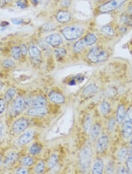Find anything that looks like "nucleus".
<instances>
[{
    "label": "nucleus",
    "mask_w": 132,
    "mask_h": 174,
    "mask_svg": "<svg viewBox=\"0 0 132 174\" xmlns=\"http://www.w3.org/2000/svg\"><path fill=\"white\" fill-rule=\"evenodd\" d=\"M92 149L89 146H85L79 154V165L83 172H86L91 165L92 160Z\"/></svg>",
    "instance_id": "obj_1"
},
{
    "label": "nucleus",
    "mask_w": 132,
    "mask_h": 174,
    "mask_svg": "<svg viewBox=\"0 0 132 174\" xmlns=\"http://www.w3.org/2000/svg\"><path fill=\"white\" fill-rule=\"evenodd\" d=\"M88 59L94 63H99L105 61L108 58V53L99 48H93L88 55Z\"/></svg>",
    "instance_id": "obj_2"
},
{
    "label": "nucleus",
    "mask_w": 132,
    "mask_h": 174,
    "mask_svg": "<svg viewBox=\"0 0 132 174\" xmlns=\"http://www.w3.org/2000/svg\"><path fill=\"white\" fill-rule=\"evenodd\" d=\"M62 33L67 40H73L82 35L83 30L79 27H66L62 30Z\"/></svg>",
    "instance_id": "obj_3"
},
{
    "label": "nucleus",
    "mask_w": 132,
    "mask_h": 174,
    "mask_svg": "<svg viewBox=\"0 0 132 174\" xmlns=\"http://www.w3.org/2000/svg\"><path fill=\"white\" fill-rule=\"evenodd\" d=\"M126 0H111L99 6V11L102 13L111 12L123 4Z\"/></svg>",
    "instance_id": "obj_4"
},
{
    "label": "nucleus",
    "mask_w": 132,
    "mask_h": 174,
    "mask_svg": "<svg viewBox=\"0 0 132 174\" xmlns=\"http://www.w3.org/2000/svg\"><path fill=\"white\" fill-rule=\"evenodd\" d=\"M28 121L24 118H21L15 121L12 126V130L15 133H22L28 127Z\"/></svg>",
    "instance_id": "obj_5"
},
{
    "label": "nucleus",
    "mask_w": 132,
    "mask_h": 174,
    "mask_svg": "<svg viewBox=\"0 0 132 174\" xmlns=\"http://www.w3.org/2000/svg\"><path fill=\"white\" fill-rule=\"evenodd\" d=\"M109 139L106 135H102L99 138L97 141L96 149L98 153L102 154L104 152L108 147Z\"/></svg>",
    "instance_id": "obj_6"
},
{
    "label": "nucleus",
    "mask_w": 132,
    "mask_h": 174,
    "mask_svg": "<svg viewBox=\"0 0 132 174\" xmlns=\"http://www.w3.org/2000/svg\"><path fill=\"white\" fill-rule=\"evenodd\" d=\"M45 42L49 45L53 47H56L62 43V38L58 34H52L46 37Z\"/></svg>",
    "instance_id": "obj_7"
},
{
    "label": "nucleus",
    "mask_w": 132,
    "mask_h": 174,
    "mask_svg": "<svg viewBox=\"0 0 132 174\" xmlns=\"http://www.w3.org/2000/svg\"><path fill=\"white\" fill-rule=\"evenodd\" d=\"M98 87L96 84H89L84 88L82 92L83 96L85 98L92 97L96 94V93L98 92Z\"/></svg>",
    "instance_id": "obj_8"
},
{
    "label": "nucleus",
    "mask_w": 132,
    "mask_h": 174,
    "mask_svg": "<svg viewBox=\"0 0 132 174\" xmlns=\"http://www.w3.org/2000/svg\"><path fill=\"white\" fill-rule=\"evenodd\" d=\"M48 113V109L45 107H33L27 111V114L30 116H44Z\"/></svg>",
    "instance_id": "obj_9"
},
{
    "label": "nucleus",
    "mask_w": 132,
    "mask_h": 174,
    "mask_svg": "<svg viewBox=\"0 0 132 174\" xmlns=\"http://www.w3.org/2000/svg\"><path fill=\"white\" fill-rule=\"evenodd\" d=\"M34 133L33 130H28L22 134L19 138L18 143L20 145H23L29 142L33 139Z\"/></svg>",
    "instance_id": "obj_10"
},
{
    "label": "nucleus",
    "mask_w": 132,
    "mask_h": 174,
    "mask_svg": "<svg viewBox=\"0 0 132 174\" xmlns=\"http://www.w3.org/2000/svg\"><path fill=\"white\" fill-rule=\"evenodd\" d=\"M51 101L56 104H62L65 102L64 96L57 92H51L49 95Z\"/></svg>",
    "instance_id": "obj_11"
},
{
    "label": "nucleus",
    "mask_w": 132,
    "mask_h": 174,
    "mask_svg": "<svg viewBox=\"0 0 132 174\" xmlns=\"http://www.w3.org/2000/svg\"><path fill=\"white\" fill-rule=\"evenodd\" d=\"M25 105V100L24 98L21 96H18L14 102V108L15 111L20 114L22 112Z\"/></svg>",
    "instance_id": "obj_12"
},
{
    "label": "nucleus",
    "mask_w": 132,
    "mask_h": 174,
    "mask_svg": "<svg viewBox=\"0 0 132 174\" xmlns=\"http://www.w3.org/2000/svg\"><path fill=\"white\" fill-rule=\"evenodd\" d=\"M28 53L33 60L35 61H39L41 56V53L36 46H31L28 49Z\"/></svg>",
    "instance_id": "obj_13"
},
{
    "label": "nucleus",
    "mask_w": 132,
    "mask_h": 174,
    "mask_svg": "<svg viewBox=\"0 0 132 174\" xmlns=\"http://www.w3.org/2000/svg\"><path fill=\"white\" fill-rule=\"evenodd\" d=\"M122 133L124 137L129 138L132 134V122L125 121L123 125Z\"/></svg>",
    "instance_id": "obj_14"
},
{
    "label": "nucleus",
    "mask_w": 132,
    "mask_h": 174,
    "mask_svg": "<svg viewBox=\"0 0 132 174\" xmlns=\"http://www.w3.org/2000/svg\"><path fill=\"white\" fill-rule=\"evenodd\" d=\"M103 171V162L100 158L95 160L92 168V173L95 174H102Z\"/></svg>",
    "instance_id": "obj_15"
},
{
    "label": "nucleus",
    "mask_w": 132,
    "mask_h": 174,
    "mask_svg": "<svg viewBox=\"0 0 132 174\" xmlns=\"http://www.w3.org/2000/svg\"><path fill=\"white\" fill-rule=\"evenodd\" d=\"M126 108L123 105H120L117 110V115H116V120L119 123H122L126 116Z\"/></svg>",
    "instance_id": "obj_16"
},
{
    "label": "nucleus",
    "mask_w": 132,
    "mask_h": 174,
    "mask_svg": "<svg viewBox=\"0 0 132 174\" xmlns=\"http://www.w3.org/2000/svg\"><path fill=\"white\" fill-rule=\"evenodd\" d=\"M70 14L66 11H60L57 15V19L61 23H65L70 20Z\"/></svg>",
    "instance_id": "obj_17"
},
{
    "label": "nucleus",
    "mask_w": 132,
    "mask_h": 174,
    "mask_svg": "<svg viewBox=\"0 0 132 174\" xmlns=\"http://www.w3.org/2000/svg\"><path fill=\"white\" fill-rule=\"evenodd\" d=\"M101 131V127L99 124H95L90 130V136L92 140L96 139L100 134Z\"/></svg>",
    "instance_id": "obj_18"
},
{
    "label": "nucleus",
    "mask_w": 132,
    "mask_h": 174,
    "mask_svg": "<svg viewBox=\"0 0 132 174\" xmlns=\"http://www.w3.org/2000/svg\"><path fill=\"white\" fill-rule=\"evenodd\" d=\"M47 101L45 97L43 96H38L36 98L33 99V105L34 107H45L46 105Z\"/></svg>",
    "instance_id": "obj_19"
},
{
    "label": "nucleus",
    "mask_w": 132,
    "mask_h": 174,
    "mask_svg": "<svg viewBox=\"0 0 132 174\" xmlns=\"http://www.w3.org/2000/svg\"><path fill=\"white\" fill-rule=\"evenodd\" d=\"M97 40V37L94 34H89L86 35L83 41L85 42V44L87 46H91L94 45Z\"/></svg>",
    "instance_id": "obj_20"
},
{
    "label": "nucleus",
    "mask_w": 132,
    "mask_h": 174,
    "mask_svg": "<svg viewBox=\"0 0 132 174\" xmlns=\"http://www.w3.org/2000/svg\"><path fill=\"white\" fill-rule=\"evenodd\" d=\"M18 158V155L16 153H10L4 160V164L5 165H10L15 162Z\"/></svg>",
    "instance_id": "obj_21"
},
{
    "label": "nucleus",
    "mask_w": 132,
    "mask_h": 174,
    "mask_svg": "<svg viewBox=\"0 0 132 174\" xmlns=\"http://www.w3.org/2000/svg\"><path fill=\"white\" fill-rule=\"evenodd\" d=\"M100 113L104 116L109 114L110 111V106L109 103L106 101L103 102L100 105Z\"/></svg>",
    "instance_id": "obj_22"
},
{
    "label": "nucleus",
    "mask_w": 132,
    "mask_h": 174,
    "mask_svg": "<svg viewBox=\"0 0 132 174\" xmlns=\"http://www.w3.org/2000/svg\"><path fill=\"white\" fill-rule=\"evenodd\" d=\"M15 94H16V90L15 89H13V88L9 89L5 93L4 100L6 102L11 101L13 99Z\"/></svg>",
    "instance_id": "obj_23"
},
{
    "label": "nucleus",
    "mask_w": 132,
    "mask_h": 174,
    "mask_svg": "<svg viewBox=\"0 0 132 174\" xmlns=\"http://www.w3.org/2000/svg\"><path fill=\"white\" fill-rule=\"evenodd\" d=\"M85 42L83 40H80L76 42L73 46V51L75 53H79L81 52L85 47Z\"/></svg>",
    "instance_id": "obj_24"
},
{
    "label": "nucleus",
    "mask_w": 132,
    "mask_h": 174,
    "mask_svg": "<svg viewBox=\"0 0 132 174\" xmlns=\"http://www.w3.org/2000/svg\"><path fill=\"white\" fill-rule=\"evenodd\" d=\"M20 163L21 164V165L25 167L31 166L33 163V158L30 156L24 157L21 160Z\"/></svg>",
    "instance_id": "obj_25"
},
{
    "label": "nucleus",
    "mask_w": 132,
    "mask_h": 174,
    "mask_svg": "<svg viewBox=\"0 0 132 174\" xmlns=\"http://www.w3.org/2000/svg\"><path fill=\"white\" fill-rule=\"evenodd\" d=\"M11 54L15 59L16 60L20 59L22 55L20 47L18 46L12 47V48L11 49Z\"/></svg>",
    "instance_id": "obj_26"
},
{
    "label": "nucleus",
    "mask_w": 132,
    "mask_h": 174,
    "mask_svg": "<svg viewBox=\"0 0 132 174\" xmlns=\"http://www.w3.org/2000/svg\"><path fill=\"white\" fill-rule=\"evenodd\" d=\"M41 147L39 144H38L37 143H35L31 147L30 149V152L33 155H36L41 152Z\"/></svg>",
    "instance_id": "obj_27"
},
{
    "label": "nucleus",
    "mask_w": 132,
    "mask_h": 174,
    "mask_svg": "<svg viewBox=\"0 0 132 174\" xmlns=\"http://www.w3.org/2000/svg\"><path fill=\"white\" fill-rule=\"evenodd\" d=\"M58 162V156L56 154H53L51 156L49 161H48V166L50 168H54Z\"/></svg>",
    "instance_id": "obj_28"
},
{
    "label": "nucleus",
    "mask_w": 132,
    "mask_h": 174,
    "mask_svg": "<svg viewBox=\"0 0 132 174\" xmlns=\"http://www.w3.org/2000/svg\"><path fill=\"white\" fill-rule=\"evenodd\" d=\"M45 170V163L43 161H41L37 164L35 168V173L36 174H41Z\"/></svg>",
    "instance_id": "obj_29"
},
{
    "label": "nucleus",
    "mask_w": 132,
    "mask_h": 174,
    "mask_svg": "<svg viewBox=\"0 0 132 174\" xmlns=\"http://www.w3.org/2000/svg\"><path fill=\"white\" fill-rule=\"evenodd\" d=\"M102 32H104V34L110 36H113L114 35V30L112 27L110 25H105L101 28Z\"/></svg>",
    "instance_id": "obj_30"
},
{
    "label": "nucleus",
    "mask_w": 132,
    "mask_h": 174,
    "mask_svg": "<svg viewBox=\"0 0 132 174\" xmlns=\"http://www.w3.org/2000/svg\"><path fill=\"white\" fill-rule=\"evenodd\" d=\"M127 154H128V150H127V149L125 148H123L118 152V154H117L118 158L120 160L123 161V160H125V158H126Z\"/></svg>",
    "instance_id": "obj_31"
},
{
    "label": "nucleus",
    "mask_w": 132,
    "mask_h": 174,
    "mask_svg": "<svg viewBox=\"0 0 132 174\" xmlns=\"http://www.w3.org/2000/svg\"><path fill=\"white\" fill-rule=\"evenodd\" d=\"M91 118L90 116H88L85 118V123H84V129L87 133L90 131L91 127Z\"/></svg>",
    "instance_id": "obj_32"
},
{
    "label": "nucleus",
    "mask_w": 132,
    "mask_h": 174,
    "mask_svg": "<svg viewBox=\"0 0 132 174\" xmlns=\"http://www.w3.org/2000/svg\"><path fill=\"white\" fill-rule=\"evenodd\" d=\"M122 21L124 24L127 25H132V19L131 17L126 15H123L122 17Z\"/></svg>",
    "instance_id": "obj_33"
},
{
    "label": "nucleus",
    "mask_w": 132,
    "mask_h": 174,
    "mask_svg": "<svg viewBox=\"0 0 132 174\" xmlns=\"http://www.w3.org/2000/svg\"><path fill=\"white\" fill-rule=\"evenodd\" d=\"M2 66L6 68H11L15 66V63L12 60L7 59L3 62Z\"/></svg>",
    "instance_id": "obj_34"
},
{
    "label": "nucleus",
    "mask_w": 132,
    "mask_h": 174,
    "mask_svg": "<svg viewBox=\"0 0 132 174\" xmlns=\"http://www.w3.org/2000/svg\"><path fill=\"white\" fill-rule=\"evenodd\" d=\"M115 124H116V121L114 118H112L109 120L107 124V128L110 131H113L114 130V129L115 127Z\"/></svg>",
    "instance_id": "obj_35"
},
{
    "label": "nucleus",
    "mask_w": 132,
    "mask_h": 174,
    "mask_svg": "<svg viewBox=\"0 0 132 174\" xmlns=\"http://www.w3.org/2000/svg\"><path fill=\"white\" fill-rule=\"evenodd\" d=\"M55 53L57 57H62L66 54V50L63 48L57 49L55 51Z\"/></svg>",
    "instance_id": "obj_36"
},
{
    "label": "nucleus",
    "mask_w": 132,
    "mask_h": 174,
    "mask_svg": "<svg viewBox=\"0 0 132 174\" xmlns=\"http://www.w3.org/2000/svg\"><path fill=\"white\" fill-rule=\"evenodd\" d=\"M17 4L18 7L21 9H24L27 6V0H18Z\"/></svg>",
    "instance_id": "obj_37"
},
{
    "label": "nucleus",
    "mask_w": 132,
    "mask_h": 174,
    "mask_svg": "<svg viewBox=\"0 0 132 174\" xmlns=\"http://www.w3.org/2000/svg\"><path fill=\"white\" fill-rule=\"evenodd\" d=\"M126 121H129L132 122V107L130 108L127 111L125 116Z\"/></svg>",
    "instance_id": "obj_38"
},
{
    "label": "nucleus",
    "mask_w": 132,
    "mask_h": 174,
    "mask_svg": "<svg viewBox=\"0 0 132 174\" xmlns=\"http://www.w3.org/2000/svg\"><path fill=\"white\" fill-rule=\"evenodd\" d=\"M20 50H21V54L22 55H25L27 53L28 49H27V46H25V44L21 45L20 46Z\"/></svg>",
    "instance_id": "obj_39"
},
{
    "label": "nucleus",
    "mask_w": 132,
    "mask_h": 174,
    "mask_svg": "<svg viewBox=\"0 0 132 174\" xmlns=\"http://www.w3.org/2000/svg\"><path fill=\"white\" fill-rule=\"evenodd\" d=\"M5 100L4 99H0V114H2L5 110Z\"/></svg>",
    "instance_id": "obj_40"
},
{
    "label": "nucleus",
    "mask_w": 132,
    "mask_h": 174,
    "mask_svg": "<svg viewBox=\"0 0 132 174\" xmlns=\"http://www.w3.org/2000/svg\"><path fill=\"white\" fill-rule=\"evenodd\" d=\"M12 22L15 25H20L23 23L24 21L22 19H18V18H12L11 19Z\"/></svg>",
    "instance_id": "obj_41"
},
{
    "label": "nucleus",
    "mask_w": 132,
    "mask_h": 174,
    "mask_svg": "<svg viewBox=\"0 0 132 174\" xmlns=\"http://www.w3.org/2000/svg\"><path fill=\"white\" fill-rule=\"evenodd\" d=\"M16 173L17 174H26L28 173V171L25 169V168H18L17 171H16Z\"/></svg>",
    "instance_id": "obj_42"
},
{
    "label": "nucleus",
    "mask_w": 132,
    "mask_h": 174,
    "mask_svg": "<svg viewBox=\"0 0 132 174\" xmlns=\"http://www.w3.org/2000/svg\"><path fill=\"white\" fill-rule=\"evenodd\" d=\"M127 165L129 170H132V157H129L127 160Z\"/></svg>",
    "instance_id": "obj_43"
},
{
    "label": "nucleus",
    "mask_w": 132,
    "mask_h": 174,
    "mask_svg": "<svg viewBox=\"0 0 132 174\" xmlns=\"http://www.w3.org/2000/svg\"><path fill=\"white\" fill-rule=\"evenodd\" d=\"M70 2V0H62L61 4L63 6H67L69 5Z\"/></svg>",
    "instance_id": "obj_44"
},
{
    "label": "nucleus",
    "mask_w": 132,
    "mask_h": 174,
    "mask_svg": "<svg viewBox=\"0 0 132 174\" xmlns=\"http://www.w3.org/2000/svg\"><path fill=\"white\" fill-rule=\"evenodd\" d=\"M54 27L52 26V25H51V24H46L44 25V29L45 30H51V28L52 29Z\"/></svg>",
    "instance_id": "obj_45"
},
{
    "label": "nucleus",
    "mask_w": 132,
    "mask_h": 174,
    "mask_svg": "<svg viewBox=\"0 0 132 174\" xmlns=\"http://www.w3.org/2000/svg\"><path fill=\"white\" fill-rule=\"evenodd\" d=\"M106 171L108 173H113V166L111 165H107V168H106Z\"/></svg>",
    "instance_id": "obj_46"
},
{
    "label": "nucleus",
    "mask_w": 132,
    "mask_h": 174,
    "mask_svg": "<svg viewBox=\"0 0 132 174\" xmlns=\"http://www.w3.org/2000/svg\"><path fill=\"white\" fill-rule=\"evenodd\" d=\"M119 173L120 174H126V173H127V171L125 170V168H122L121 169H120Z\"/></svg>",
    "instance_id": "obj_47"
},
{
    "label": "nucleus",
    "mask_w": 132,
    "mask_h": 174,
    "mask_svg": "<svg viewBox=\"0 0 132 174\" xmlns=\"http://www.w3.org/2000/svg\"><path fill=\"white\" fill-rule=\"evenodd\" d=\"M129 14L132 15V5H131L129 9Z\"/></svg>",
    "instance_id": "obj_48"
},
{
    "label": "nucleus",
    "mask_w": 132,
    "mask_h": 174,
    "mask_svg": "<svg viewBox=\"0 0 132 174\" xmlns=\"http://www.w3.org/2000/svg\"><path fill=\"white\" fill-rule=\"evenodd\" d=\"M131 153H130V157H132V139L131 140Z\"/></svg>",
    "instance_id": "obj_49"
},
{
    "label": "nucleus",
    "mask_w": 132,
    "mask_h": 174,
    "mask_svg": "<svg viewBox=\"0 0 132 174\" xmlns=\"http://www.w3.org/2000/svg\"><path fill=\"white\" fill-rule=\"evenodd\" d=\"M2 134V127H0V137H1Z\"/></svg>",
    "instance_id": "obj_50"
},
{
    "label": "nucleus",
    "mask_w": 132,
    "mask_h": 174,
    "mask_svg": "<svg viewBox=\"0 0 132 174\" xmlns=\"http://www.w3.org/2000/svg\"><path fill=\"white\" fill-rule=\"evenodd\" d=\"M2 88V82L0 81V90H1Z\"/></svg>",
    "instance_id": "obj_51"
},
{
    "label": "nucleus",
    "mask_w": 132,
    "mask_h": 174,
    "mask_svg": "<svg viewBox=\"0 0 132 174\" xmlns=\"http://www.w3.org/2000/svg\"><path fill=\"white\" fill-rule=\"evenodd\" d=\"M33 2H34L35 4L38 2V0H33Z\"/></svg>",
    "instance_id": "obj_52"
},
{
    "label": "nucleus",
    "mask_w": 132,
    "mask_h": 174,
    "mask_svg": "<svg viewBox=\"0 0 132 174\" xmlns=\"http://www.w3.org/2000/svg\"><path fill=\"white\" fill-rule=\"evenodd\" d=\"M5 1H6V2H10V1H11L12 0H4Z\"/></svg>",
    "instance_id": "obj_53"
},
{
    "label": "nucleus",
    "mask_w": 132,
    "mask_h": 174,
    "mask_svg": "<svg viewBox=\"0 0 132 174\" xmlns=\"http://www.w3.org/2000/svg\"><path fill=\"white\" fill-rule=\"evenodd\" d=\"M1 157H0V164H1Z\"/></svg>",
    "instance_id": "obj_54"
}]
</instances>
